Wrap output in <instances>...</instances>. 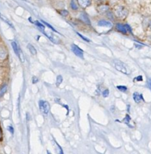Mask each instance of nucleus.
Here are the masks:
<instances>
[{"instance_id": "nucleus-25", "label": "nucleus", "mask_w": 151, "mask_h": 154, "mask_svg": "<svg viewBox=\"0 0 151 154\" xmlns=\"http://www.w3.org/2000/svg\"><path fill=\"white\" fill-rule=\"evenodd\" d=\"M7 129H8V131H10V132H11L12 134L14 133V129H13V128L11 127V126H8V128H7Z\"/></svg>"}, {"instance_id": "nucleus-21", "label": "nucleus", "mask_w": 151, "mask_h": 154, "mask_svg": "<svg viewBox=\"0 0 151 154\" xmlns=\"http://www.w3.org/2000/svg\"><path fill=\"white\" fill-rule=\"evenodd\" d=\"M41 22H42V23H44V24H45V26H48V27H49V29H52V30H53V31H54V32H57V31H56V30H55V29H54V28H53V27H52V26H51V25H49V24H48V23H46V22H45V21H43V20H41Z\"/></svg>"}, {"instance_id": "nucleus-19", "label": "nucleus", "mask_w": 151, "mask_h": 154, "mask_svg": "<svg viewBox=\"0 0 151 154\" xmlns=\"http://www.w3.org/2000/svg\"><path fill=\"white\" fill-rule=\"evenodd\" d=\"M116 88L122 92H125L127 90V87H125V86H117Z\"/></svg>"}, {"instance_id": "nucleus-24", "label": "nucleus", "mask_w": 151, "mask_h": 154, "mask_svg": "<svg viewBox=\"0 0 151 154\" xmlns=\"http://www.w3.org/2000/svg\"><path fill=\"white\" fill-rule=\"evenodd\" d=\"M32 81H33V84H36V83H37L38 81H39V79H38L37 77L34 76L33 78V79H32Z\"/></svg>"}, {"instance_id": "nucleus-5", "label": "nucleus", "mask_w": 151, "mask_h": 154, "mask_svg": "<svg viewBox=\"0 0 151 154\" xmlns=\"http://www.w3.org/2000/svg\"><path fill=\"white\" fill-rule=\"evenodd\" d=\"M71 49H72V52L74 53L75 55H76L79 58L83 59V51L82 49H80L77 45H71Z\"/></svg>"}, {"instance_id": "nucleus-17", "label": "nucleus", "mask_w": 151, "mask_h": 154, "mask_svg": "<svg viewBox=\"0 0 151 154\" xmlns=\"http://www.w3.org/2000/svg\"><path fill=\"white\" fill-rule=\"evenodd\" d=\"M34 23L36 24V25L38 27H40V28H39V29H41V31H42V32L43 31L44 29H45V26H44L42 25V24L40 22H39V21H35V22H34Z\"/></svg>"}, {"instance_id": "nucleus-18", "label": "nucleus", "mask_w": 151, "mask_h": 154, "mask_svg": "<svg viewBox=\"0 0 151 154\" xmlns=\"http://www.w3.org/2000/svg\"><path fill=\"white\" fill-rule=\"evenodd\" d=\"M70 6H71V8H72V10H77V9H78V6H77V5L76 4L75 2H74L73 0H72V1H71Z\"/></svg>"}, {"instance_id": "nucleus-2", "label": "nucleus", "mask_w": 151, "mask_h": 154, "mask_svg": "<svg viewBox=\"0 0 151 154\" xmlns=\"http://www.w3.org/2000/svg\"><path fill=\"white\" fill-rule=\"evenodd\" d=\"M115 14L117 17L121 18V19H123V18L126 17V16L128 15V11L123 7H121L119 6L118 8H116V10H115Z\"/></svg>"}, {"instance_id": "nucleus-4", "label": "nucleus", "mask_w": 151, "mask_h": 154, "mask_svg": "<svg viewBox=\"0 0 151 154\" xmlns=\"http://www.w3.org/2000/svg\"><path fill=\"white\" fill-rule=\"evenodd\" d=\"M39 109H40L41 112L44 114H48V111L50 109V105L48 102H44V101L41 100L39 102Z\"/></svg>"}, {"instance_id": "nucleus-16", "label": "nucleus", "mask_w": 151, "mask_h": 154, "mask_svg": "<svg viewBox=\"0 0 151 154\" xmlns=\"http://www.w3.org/2000/svg\"><path fill=\"white\" fill-rule=\"evenodd\" d=\"M62 81H63V78H62L61 75H58V76L57 77V80H56V85L58 87V86L60 85V84L62 83Z\"/></svg>"}, {"instance_id": "nucleus-14", "label": "nucleus", "mask_w": 151, "mask_h": 154, "mask_svg": "<svg viewBox=\"0 0 151 154\" xmlns=\"http://www.w3.org/2000/svg\"><path fill=\"white\" fill-rule=\"evenodd\" d=\"M27 48H28L29 51H30V54H31L32 55H36V53H37L36 48H35L33 45H30V44H28V45H27Z\"/></svg>"}, {"instance_id": "nucleus-1", "label": "nucleus", "mask_w": 151, "mask_h": 154, "mask_svg": "<svg viewBox=\"0 0 151 154\" xmlns=\"http://www.w3.org/2000/svg\"><path fill=\"white\" fill-rule=\"evenodd\" d=\"M113 64L116 70L119 71V72H122V73L124 74H126V75H128V74H129V72H128V69H127V68L125 67L124 63H122L121 61H119V60H113Z\"/></svg>"}, {"instance_id": "nucleus-28", "label": "nucleus", "mask_w": 151, "mask_h": 154, "mask_svg": "<svg viewBox=\"0 0 151 154\" xmlns=\"http://www.w3.org/2000/svg\"><path fill=\"white\" fill-rule=\"evenodd\" d=\"M150 28H151V23H150Z\"/></svg>"}, {"instance_id": "nucleus-15", "label": "nucleus", "mask_w": 151, "mask_h": 154, "mask_svg": "<svg viewBox=\"0 0 151 154\" xmlns=\"http://www.w3.org/2000/svg\"><path fill=\"white\" fill-rule=\"evenodd\" d=\"M8 90V85L7 84H4V85L2 86V87L0 88V97L2 96L5 93H6Z\"/></svg>"}, {"instance_id": "nucleus-20", "label": "nucleus", "mask_w": 151, "mask_h": 154, "mask_svg": "<svg viewBox=\"0 0 151 154\" xmlns=\"http://www.w3.org/2000/svg\"><path fill=\"white\" fill-rule=\"evenodd\" d=\"M60 14L61 15V16H67L68 14H69V12L67 11L66 10H60Z\"/></svg>"}, {"instance_id": "nucleus-27", "label": "nucleus", "mask_w": 151, "mask_h": 154, "mask_svg": "<svg viewBox=\"0 0 151 154\" xmlns=\"http://www.w3.org/2000/svg\"><path fill=\"white\" fill-rule=\"evenodd\" d=\"M2 138V130L1 129H0V141H1Z\"/></svg>"}, {"instance_id": "nucleus-3", "label": "nucleus", "mask_w": 151, "mask_h": 154, "mask_svg": "<svg viewBox=\"0 0 151 154\" xmlns=\"http://www.w3.org/2000/svg\"><path fill=\"white\" fill-rule=\"evenodd\" d=\"M11 46L12 48H13V50L14 51L15 54H16V55L20 58V60H21V62H24V55H23L22 51H21V48H20V47L18 46V44H17L15 42H13L11 43Z\"/></svg>"}, {"instance_id": "nucleus-8", "label": "nucleus", "mask_w": 151, "mask_h": 154, "mask_svg": "<svg viewBox=\"0 0 151 154\" xmlns=\"http://www.w3.org/2000/svg\"><path fill=\"white\" fill-rule=\"evenodd\" d=\"M79 19L81 20L82 22H84L85 23H86V24H90L91 23L90 20H89L88 17V15L86 14L85 13H81V14H80Z\"/></svg>"}, {"instance_id": "nucleus-10", "label": "nucleus", "mask_w": 151, "mask_h": 154, "mask_svg": "<svg viewBox=\"0 0 151 154\" xmlns=\"http://www.w3.org/2000/svg\"><path fill=\"white\" fill-rule=\"evenodd\" d=\"M116 30H117V31H119V32H120L124 33V34H126V33H127L126 28H125V26L122 25V24H120V23L116 24Z\"/></svg>"}, {"instance_id": "nucleus-11", "label": "nucleus", "mask_w": 151, "mask_h": 154, "mask_svg": "<svg viewBox=\"0 0 151 154\" xmlns=\"http://www.w3.org/2000/svg\"><path fill=\"white\" fill-rule=\"evenodd\" d=\"M98 25L100 26H106V27H109V28L113 26V24H112L111 23L106 20H100L99 22L98 23Z\"/></svg>"}, {"instance_id": "nucleus-6", "label": "nucleus", "mask_w": 151, "mask_h": 154, "mask_svg": "<svg viewBox=\"0 0 151 154\" xmlns=\"http://www.w3.org/2000/svg\"><path fill=\"white\" fill-rule=\"evenodd\" d=\"M42 32H43L44 34H45V35H46L47 37H48L52 42H54V43L55 44L60 43V39H59L57 37H56L55 35H54L53 33L50 32H48V31H45V30H43Z\"/></svg>"}, {"instance_id": "nucleus-22", "label": "nucleus", "mask_w": 151, "mask_h": 154, "mask_svg": "<svg viewBox=\"0 0 151 154\" xmlns=\"http://www.w3.org/2000/svg\"><path fill=\"white\" fill-rule=\"evenodd\" d=\"M76 34H77V35H79V37H80V38H82V39H83V40H84V41H85V42H90V40H89V39H88V38H85V37H84V36H83V35H81V34H80V33L77 32V33H76Z\"/></svg>"}, {"instance_id": "nucleus-9", "label": "nucleus", "mask_w": 151, "mask_h": 154, "mask_svg": "<svg viewBox=\"0 0 151 154\" xmlns=\"http://www.w3.org/2000/svg\"><path fill=\"white\" fill-rule=\"evenodd\" d=\"M8 57V53L7 51L5 49L4 47L0 46V60H3L7 58Z\"/></svg>"}, {"instance_id": "nucleus-23", "label": "nucleus", "mask_w": 151, "mask_h": 154, "mask_svg": "<svg viewBox=\"0 0 151 154\" xmlns=\"http://www.w3.org/2000/svg\"><path fill=\"white\" fill-rule=\"evenodd\" d=\"M102 95H103V96H104V98L107 97V96H109V90H104V91L102 93Z\"/></svg>"}, {"instance_id": "nucleus-26", "label": "nucleus", "mask_w": 151, "mask_h": 154, "mask_svg": "<svg viewBox=\"0 0 151 154\" xmlns=\"http://www.w3.org/2000/svg\"><path fill=\"white\" fill-rule=\"evenodd\" d=\"M136 80H137V81H142V80H143V78H142V76H138L137 77V78H136Z\"/></svg>"}, {"instance_id": "nucleus-7", "label": "nucleus", "mask_w": 151, "mask_h": 154, "mask_svg": "<svg viewBox=\"0 0 151 154\" xmlns=\"http://www.w3.org/2000/svg\"><path fill=\"white\" fill-rule=\"evenodd\" d=\"M77 2H78V4L82 8L88 7L92 3L91 0H77Z\"/></svg>"}, {"instance_id": "nucleus-13", "label": "nucleus", "mask_w": 151, "mask_h": 154, "mask_svg": "<svg viewBox=\"0 0 151 154\" xmlns=\"http://www.w3.org/2000/svg\"><path fill=\"white\" fill-rule=\"evenodd\" d=\"M98 9L99 12H101V13H104V12L107 11L109 10V6L106 5H101L98 6Z\"/></svg>"}, {"instance_id": "nucleus-12", "label": "nucleus", "mask_w": 151, "mask_h": 154, "mask_svg": "<svg viewBox=\"0 0 151 154\" xmlns=\"http://www.w3.org/2000/svg\"><path fill=\"white\" fill-rule=\"evenodd\" d=\"M133 99H134V102L139 103L140 101L143 100V96H142V95L139 94L138 93H134L133 95Z\"/></svg>"}]
</instances>
